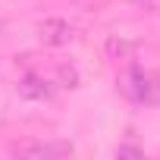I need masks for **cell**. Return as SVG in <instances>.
<instances>
[{"instance_id": "cell-1", "label": "cell", "mask_w": 160, "mask_h": 160, "mask_svg": "<svg viewBox=\"0 0 160 160\" xmlns=\"http://www.w3.org/2000/svg\"><path fill=\"white\" fill-rule=\"evenodd\" d=\"M13 154L16 157H25V160H63V157H72L75 148L72 141H60V138H50V141H19L13 144Z\"/></svg>"}, {"instance_id": "cell-2", "label": "cell", "mask_w": 160, "mask_h": 160, "mask_svg": "<svg viewBox=\"0 0 160 160\" xmlns=\"http://www.w3.org/2000/svg\"><path fill=\"white\" fill-rule=\"evenodd\" d=\"M116 88H119V94L126 98V101H132V104H148L151 101V72H144V69H126L119 78H116Z\"/></svg>"}, {"instance_id": "cell-3", "label": "cell", "mask_w": 160, "mask_h": 160, "mask_svg": "<svg viewBox=\"0 0 160 160\" xmlns=\"http://www.w3.org/2000/svg\"><path fill=\"white\" fill-rule=\"evenodd\" d=\"M35 32H38V41L44 47H66L75 41V28L66 19H44V22H38Z\"/></svg>"}, {"instance_id": "cell-4", "label": "cell", "mask_w": 160, "mask_h": 160, "mask_svg": "<svg viewBox=\"0 0 160 160\" xmlns=\"http://www.w3.org/2000/svg\"><path fill=\"white\" fill-rule=\"evenodd\" d=\"M16 91H19V98H25V101H50L57 88H53L50 78H44V75H38V72H28V75L19 78Z\"/></svg>"}, {"instance_id": "cell-5", "label": "cell", "mask_w": 160, "mask_h": 160, "mask_svg": "<svg viewBox=\"0 0 160 160\" xmlns=\"http://www.w3.org/2000/svg\"><path fill=\"white\" fill-rule=\"evenodd\" d=\"M138 50H141V44L132 41V38H126V35H110L107 44H104V53L113 63H132L138 57Z\"/></svg>"}, {"instance_id": "cell-6", "label": "cell", "mask_w": 160, "mask_h": 160, "mask_svg": "<svg viewBox=\"0 0 160 160\" xmlns=\"http://www.w3.org/2000/svg\"><path fill=\"white\" fill-rule=\"evenodd\" d=\"M60 82H63V88H75L78 85V75H75L72 66H60Z\"/></svg>"}, {"instance_id": "cell-7", "label": "cell", "mask_w": 160, "mask_h": 160, "mask_svg": "<svg viewBox=\"0 0 160 160\" xmlns=\"http://www.w3.org/2000/svg\"><path fill=\"white\" fill-rule=\"evenodd\" d=\"M151 107H160V75H151Z\"/></svg>"}, {"instance_id": "cell-8", "label": "cell", "mask_w": 160, "mask_h": 160, "mask_svg": "<svg viewBox=\"0 0 160 160\" xmlns=\"http://www.w3.org/2000/svg\"><path fill=\"white\" fill-rule=\"evenodd\" d=\"M144 151L141 148H135V144H119L116 148V157H141Z\"/></svg>"}, {"instance_id": "cell-9", "label": "cell", "mask_w": 160, "mask_h": 160, "mask_svg": "<svg viewBox=\"0 0 160 160\" xmlns=\"http://www.w3.org/2000/svg\"><path fill=\"white\" fill-rule=\"evenodd\" d=\"M144 10H160V0H138Z\"/></svg>"}]
</instances>
